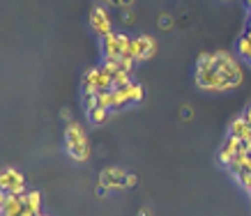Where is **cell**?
<instances>
[{"label":"cell","mask_w":251,"mask_h":216,"mask_svg":"<svg viewBox=\"0 0 251 216\" xmlns=\"http://www.w3.org/2000/svg\"><path fill=\"white\" fill-rule=\"evenodd\" d=\"M65 147H67V154L74 161H88L90 156V145H88V136H85L83 127L76 120H69L67 129H65Z\"/></svg>","instance_id":"obj_1"},{"label":"cell","mask_w":251,"mask_h":216,"mask_svg":"<svg viewBox=\"0 0 251 216\" xmlns=\"http://www.w3.org/2000/svg\"><path fill=\"white\" fill-rule=\"evenodd\" d=\"M212 69L219 74L221 78H226L233 87H237V85L242 83V65L233 58L230 53H226V51H214V60H212Z\"/></svg>","instance_id":"obj_2"},{"label":"cell","mask_w":251,"mask_h":216,"mask_svg":"<svg viewBox=\"0 0 251 216\" xmlns=\"http://www.w3.org/2000/svg\"><path fill=\"white\" fill-rule=\"evenodd\" d=\"M157 51V42L154 37L150 35H136V37H131V44L127 48V55L125 58H129L134 62H143V60H150Z\"/></svg>","instance_id":"obj_3"},{"label":"cell","mask_w":251,"mask_h":216,"mask_svg":"<svg viewBox=\"0 0 251 216\" xmlns=\"http://www.w3.org/2000/svg\"><path fill=\"white\" fill-rule=\"evenodd\" d=\"M129 44H131V37L129 35H125V32H113V35H108L106 39H101L104 60H111V58H125Z\"/></svg>","instance_id":"obj_4"},{"label":"cell","mask_w":251,"mask_h":216,"mask_svg":"<svg viewBox=\"0 0 251 216\" xmlns=\"http://www.w3.org/2000/svg\"><path fill=\"white\" fill-rule=\"evenodd\" d=\"M136 184V175L125 173L120 168H106L99 175V186L104 189H129Z\"/></svg>","instance_id":"obj_5"},{"label":"cell","mask_w":251,"mask_h":216,"mask_svg":"<svg viewBox=\"0 0 251 216\" xmlns=\"http://www.w3.org/2000/svg\"><path fill=\"white\" fill-rule=\"evenodd\" d=\"M90 28L99 39H106L108 35H113V21L104 5H95L90 9Z\"/></svg>","instance_id":"obj_6"},{"label":"cell","mask_w":251,"mask_h":216,"mask_svg":"<svg viewBox=\"0 0 251 216\" xmlns=\"http://www.w3.org/2000/svg\"><path fill=\"white\" fill-rule=\"evenodd\" d=\"M0 186L2 193H14V195H23L25 186H23V175L16 168H5L0 175Z\"/></svg>","instance_id":"obj_7"},{"label":"cell","mask_w":251,"mask_h":216,"mask_svg":"<svg viewBox=\"0 0 251 216\" xmlns=\"http://www.w3.org/2000/svg\"><path fill=\"white\" fill-rule=\"evenodd\" d=\"M237 154H240V140L233 138V136H226V140H224V145L219 150V163L228 168Z\"/></svg>","instance_id":"obj_8"},{"label":"cell","mask_w":251,"mask_h":216,"mask_svg":"<svg viewBox=\"0 0 251 216\" xmlns=\"http://www.w3.org/2000/svg\"><path fill=\"white\" fill-rule=\"evenodd\" d=\"M228 136L237 138L240 143H251V124L247 122V117L240 115V117H235V120L230 122V127H228Z\"/></svg>","instance_id":"obj_9"},{"label":"cell","mask_w":251,"mask_h":216,"mask_svg":"<svg viewBox=\"0 0 251 216\" xmlns=\"http://www.w3.org/2000/svg\"><path fill=\"white\" fill-rule=\"evenodd\" d=\"M25 209L32 212L35 216L42 214V195H39V191H28L25 193Z\"/></svg>","instance_id":"obj_10"},{"label":"cell","mask_w":251,"mask_h":216,"mask_svg":"<svg viewBox=\"0 0 251 216\" xmlns=\"http://www.w3.org/2000/svg\"><path fill=\"white\" fill-rule=\"evenodd\" d=\"M108 115H111V110H106V108H101V106H97V108H92V110H88V120H90V124H104L108 120Z\"/></svg>","instance_id":"obj_11"},{"label":"cell","mask_w":251,"mask_h":216,"mask_svg":"<svg viewBox=\"0 0 251 216\" xmlns=\"http://www.w3.org/2000/svg\"><path fill=\"white\" fill-rule=\"evenodd\" d=\"M237 53L242 55V60H247L251 65V37L249 35H244L240 37V42H237Z\"/></svg>","instance_id":"obj_12"},{"label":"cell","mask_w":251,"mask_h":216,"mask_svg":"<svg viewBox=\"0 0 251 216\" xmlns=\"http://www.w3.org/2000/svg\"><path fill=\"white\" fill-rule=\"evenodd\" d=\"M104 5H113V7H129L134 0H101Z\"/></svg>","instance_id":"obj_13"},{"label":"cell","mask_w":251,"mask_h":216,"mask_svg":"<svg viewBox=\"0 0 251 216\" xmlns=\"http://www.w3.org/2000/svg\"><path fill=\"white\" fill-rule=\"evenodd\" d=\"M159 25H161V28H171V19H168V16H161Z\"/></svg>","instance_id":"obj_14"},{"label":"cell","mask_w":251,"mask_h":216,"mask_svg":"<svg viewBox=\"0 0 251 216\" xmlns=\"http://www.w3.org/2000/svg\"><path fill=\"white\" fill-rule=\"evenodd\" d=\"M244 117H247V122H249V124H251V106H249V108H247V110H244Z\"/></svg>","instance_id":"obj_15"},{"label":"cell","mask_w":251,"mask_h":216,"mask_svg":"<svg viewBox=\"0 0 251 216\" xmlns=\"http://www.w3.org/2000/svg\"><path fill=\"white\" fill-rule=\"evenodd\" d=\"M138 216H150V212H148V209H141V212H138Z\"/></svg>","instance_id":"obj_16"},{"label":"cell","mask_w":251,"mask_h":216,"mask_svg":"<svg viewBox=\"0 0 251 216\" xmlns=\"http://www.w3.org/2000/svg\"><path fill=\"white\" fill-rule=\"evenodd\" d=\"M244 5H247V9L251 12V0H244Z\"/></svg>","instance_id":"obj_17"}]
</instances>
